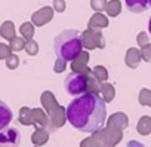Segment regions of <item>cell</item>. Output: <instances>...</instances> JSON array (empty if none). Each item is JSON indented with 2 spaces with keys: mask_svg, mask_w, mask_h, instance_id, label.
<instances>
[{
  "mask_svg": "<svg viewBox=\"0 0 151 147\" xmlns=\"http://www.w3.org/2000/svg\"><path fill=\"white\" fill-rule=\"evenodd\" d=\"M64 89L71 97H79L86 94L88 91V77L82 73L71 71L64 79Z\"/></svg>",
  "mask_w": 151,
  "mask_h": 147,
  "instance_id": "3",
  "label": "cell"
},
{
  "mask_svg": "<svg viewBox=\"0 0 151 147\" xmlns=\"http://www.w3.org/2000/svg\"><path fill=\"white\" fill-rule=\"evenodd\" d=\"M83 36L77 30H64L53 39V52L64 62H71L83 51Z\"/></svg>",
  "mask_w": 151,
  "mask_h": 147,
  "instance_id": "2",
  "label": "cell"
},
{
  "mask_svg": "<svg viewBox=\"0 0 151 147\" xmlns=\"http://www.w3.org/2000/svg\"><path fill=\"white\" fill-rule=\"evenodd\" d=\"M147 31H148V34L151 36V17H150V20H148V24H147Z\"/></svg>",
  "mask_w": 151,
  "mask_h": 147,
  "instance_id": "8",
  "label": "cell"
},
{
  "mask_svg": "<svg viewBox=\"0 0 151 147\" xmlns=\"http://www.w3.org/2000/svg\"><path fill=\"white\" fill-rule=\"evenodd\" d=\"M21 143V132L18 128L6 126L0 131V147H18Z\"/></svg>",
  "mask_w": 151,
  "mask_h": 147,
  "instance_id": "4",
  "label": "cell"
},
{
  "mask_svg": "<svg viewBox=\"0 0 151 147\" xmlns=\"http://www.w3.org/2000/svg\"><path fill=\"white\" fill-rule=\"evenodd\" d=\"M65 117L74 129L85 134H93L101 131L105 125L107 104L99 94L86 92L74 97L68 103Z\"/></svg>",
  "mask_w": 151,
  "mask_h": 147,
  "instance_id": "1",
  "label": "cell"
},
{
  "mask_svg": "<svg viewBox=\"0 0 151 147\" xmlns=\"http://www.w3.org/2000/svg\"><path fill=\"white\" fill-rule=\"evenodd\" d=\"M12 119H14V113H12L11 107L5 101L0 100V131L5 129L6 126H9Z\"/></svg>",
  "mask_w": 151,
  "mask_h": 147,
  "instance_id": "5",
  "label": "cell"
},
{
  "mask_svg": "<svg viewBox=\"0 0 151 147\" xmlns=\"http://www.w3.org/2000/svg\"><path fill=\"white\" fill-rule=\"evenodd\" d=\"M124 6L132 14H142L150 8L148 0H124Z\"/></svg>",
  "mask_w": 151,
  "mask_h": 147,
  "instance_id": "6",
  "label": "cell"
},
{
  "mask_svg": "<svg viewBox=\"0 0 151 147\" xmlns=\"http://www.w3.org/2000/svg\"><path fill=\"white\" fill-rule=\"evenodd\" d=\"M127 147H145V146L142 143H139V141L130 140V141H127Z\"/></svg>",
  "mask_w": 151,
  "mask_h": 147,
  "instance_id": "7",
  "label": "cell"
},
{
  "mask_svg": "<svg viewBox=\"0 0 151 147\" xmlns=\"http://www.w3.org/2000/svg\"><path fill=\"white\" fill-rule=\"evenodd\" d=\"M148 3H150V6H151V0H148Z\"/></svg>",
  "mask_w": 151,
  "mask_h": 147,
  "instance_id": "9",
  "label": "cell"
}]
</instances>
